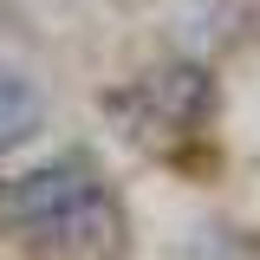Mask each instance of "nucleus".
Masks as SVG:
<instances>
[{
  "mask_svg": "<svg viewBox=\"0 0 260 260\" xmlns=\"http://www.w3.org/2000/svg\"><path fill=\"white\" fill-rule=\"evenodd\" d=\"M32 241H39L52 260H117V254H124V208L98 189L91 202H78L72 215L46 221Z\"/></svg>",
  "mask_w": 260,
  "mask_h": 260,
  "instance_id": "3",
  "label": "nucleus"
},
{
  "mask_svg": "<svg viewBox=\"0 0 260 260\" xmlns=\"http://www.w3.org/2000/svg\"><path fill=\"white\" fill-rule=\"evenodd\" d=\"M39 130H46V91L20 65H0V156L26 150Z\"/></svg>",
  "mask_w": 260,
  "mask_h": 260,
  "instance_id": "4",
  "label": "nucleus"
},
{
  "mask_svg": "<svg viewBox=\"0 0 260 260\" xmlns=\"http://www.w3.org/2000/svg\"><path fill=\"white\" fill-rule=\"evenodd\" d=\"M98 189H104V176H98L85 156H52V162H39V169H26V176H13L7 208H13V221H20V228L39 234L46 221L72 215L78 202H91Z\"/></svg>",
  "mask_w": 260,
  "mask_h": 260,
  "instance_id": "1",
  "label": "nucleus"
},
{
  "mask_svg": "<svg viewBox=\"0 0 260 260\" xmlns=\"http://www.w3.org/2000/svg\"><path fill=\"white\" fill-rule=\"evenodd\" d=\"M117 104H143V117H137V137H156V124L169 137H189L202 130V117L215 111V85H208V72H195V65H176V72H150L143 85Z\"/></svg>",
  "mask_w": 260,
  "mask_h": 260,
  "instance_id": "2",
  "label": "nucleus"
}]
</instances>
